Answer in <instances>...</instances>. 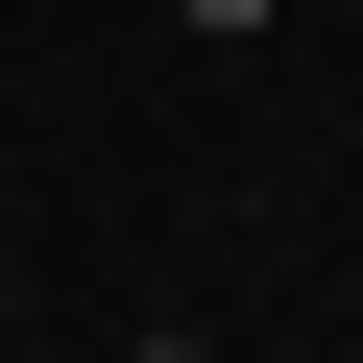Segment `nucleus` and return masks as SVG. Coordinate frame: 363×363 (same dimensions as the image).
I'll use <instances>...</instances> for the list:
<instances>
[{
  "instance_id": "f257e3e1",
  "label": "nucleus",
  "mask_w": 363,
  "mask_h": 363,
  "mask_svg": "<svg viewBox=\"0 0 363 363\" xmlns=\"http://www.w3.org/2000/svg\"><path fill=\"white\" fill-rule=\"evenodd\" d=\"M121 363H194V339H121Z\"/></svg>"
}]
</instances>
